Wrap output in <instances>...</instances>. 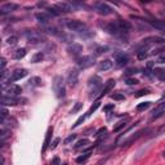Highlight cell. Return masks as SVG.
Returning <instances> with one entry per match:
<instances>
[{
	"instance_id": "6da1fadb",
	"label": "cell",
	"mask_w": 165,
	"mask_h": 165,
	"mask_svg": "<svg viewBox=\"0 0 165 165\" xmlns=\"http://www.w3.org/2000/svg\"><path fill=\"white\" fill-rule=\"evenodd\" d=\"M89 98L92 99V98H96L97 96H98V93L101 94V92H102V80H101V77H98V76H93V77H90L89 79Z\"/></svg>"
},
{
	"instance_id": "7a4b0ae2",
	"label": "cell",
	"mask_w": 165,
	"mask_h": 165,
	"mask_svg": "<svg viewBox=\"0 0 165 165\" xmlns=\"http://www.w3.org/2000/svg\"><path fill=\"white\" fill-rule=\"evenodd\" d=\"M26 39L27 41L32 45H36V44H40V43H44L45 41V36L41 34L40 31H36V30H27L26 31Z\"/></svg>"
},
{
	"instance_id": "3957f363",
	"label": "cell",
	"mask_w": 165,
	"mask_h": 165,
	"mask_svg": "<svg viewBox=\"0 0 165 165\" xmlns=\"http://www.w3.org/2000/svg\"><path fill=\"white\" fill-rule=\"evenodd\" d=\"M53 90L56 93L57 98H63L66 94V88H64V81L62 76H56L53 79Z\"/></svg>"
},
{
	"instance_id": "277c9868",
	"label": "cell",
	"mask_w": 165,
	"mask_h": 165,
	"mask_svg": "<svg viewBox=\"0 0 165 165\" xmlns=\"http://www.w3.org/2000/svg\"><path fill=\"white\" fill-rule=\"evenodd\" d=\"M66 26L69 30L79 32V34H84V32L88 31V26L81 21H77V19H70V21H67Z\"/></svg>"
},
{
	"instance_id": "5b68a950",
	"label": "cell",
	"mask_w": 165,
	"mask_h": 165,
	"mask_svg": "<svg viewBox=\"0 0 165 165\" xmlns=\"http://www.w3.org/2000/svg\"><path fill=\"white\" fill-rule=\"evenodd\" d=\"M22 93V88L19 85H14V84L9 83L8 86H3V96L5 97H16Z\"/></svg>"
},
{
	"instance_id": "8992f818",
	"label": "cell",
	"mask_w": 165,
	"mask_h": 165,
	"mask_svg": "<svg viewBox=\"0 0 165 165\" xmlns=\"http://www.w3.org/2000/svg\"><path fill=\"white\" fill-rule=\"evenodd\" d=\"M94 63H96V58L92 56H85V57L80 58V59H77V66L83 70L89 69V67H92Z\"/></svg>"
},
{
	"instance_id": "52a82bcc",
	"label": "cell",
	"mask_w": 165,
	"mask_h": 165,
	"mask_svg": "<svg viewBox=\"0 0 165 165\" xmlns=\"http://www.w3.org/2000/svg\"><path fill=\"white\" fill-rule=\"evenodd\" d=\"M96 11L101 16H110L114 13V9L108 4H106V3H98V4L96 5Z\"/></svg>"
},
{
	"instance_id": "ba28073f",
	"label": "cell",
	"mask_w": 165,
	"mask_h": 165,
	"mask_svg": "<svg viewBox=\"0 0 165 165\" xmlns=\"http://www.w3.org/2000/svg\"><path fill=\"white\" fill-rule=\"evenodd\" d=\"M77 83H79V72H77V70L72 69L69 71V75H67V84L71 86V88H74V86L77 85Z\"/></svg>"
},
{
	"instance_id": "9c48e42d",
	"label": "cell",
	"mask_w": 165,
	"mask_h": 165,
	"mask_svg": "<svg viewBox=\"0 0 165 165\" xmlns=\"http://www.w3.org/2000/svg\"><path fill=\"white\" fill-rule=\"evenodd\" d=\"M27 75V70L26 69H17L12 72V76H9L8 83H13V81H17V80H21Z\"/></svg>"
},
{
	"instance_id": "30bf717a",
	"label": "cell",
	"mask_w": 165,
	"mask_h": 165,
	"mask_svg": "<svg viewBox=\"0 0 165 165\" xmlns=\"http://www.w3.org/2000/svg\"><path fill=\"white\" fill-rule=\"evenodd\" d=\"M21 102H27V99H19V98H16V97H5V96H3L1 98L3 106H14Z\"/></svg>"
},
{
	"instance_id": "8fae6325",
	"label": "cell",
	"mask_w": 165,
	"mask_h": 165,
	"mask_svg": "<svg viewBox=\"0 0 165 165\" xmlns=\"http://www.w3.org/2000/svg\"><path fill=\"white\" fill-rule=\"evenodd\" d=\"M116 26H118L119 31H120L121 34H127V32L132 28L130 22L125 21V19H118V21H116Z\"/></svg>"
},
{
	"instance_id": "7c38bea8",
	"label": "cell",
	"mask_w": 165,
	"mask_h": 165,
	"mask_svg": "<svg viewBox=\"0 0 165 165\" xmlns=\"http://www.w3.org/2000/svg\"><path fill=\"white\" fill-rule=\"evenodd\" d=\"M67 52H69L70 56H74V57H77L80 53L83 52V47L80 44L77 43H72L71 45H69V48H67Z\"/></svg>"
},
{
	"instance_id": "4fadbf2b",
	"label": "cell",
	"mask_w": 165,
	"mask_h": 165,
	"mask_svg": "<svg viewBox=\"0 0 165 165\" xmlns=\"http://www.w3.org/2000/svg\"><path fill=\"white\" fill-rule=\"evenodd\" d=\"M115 61H116L118 67H124V66H127L128 62H129V57L124 53H116Z\"/></svg>"
},
{
	"instance_id": "5bb4252c",
	"label": "cell",
	"mask_w": 165,
	"mask_h": 165,
	"mask_svg": "<svg viewBox=\"0 0 165 165\" xmlns=\"http://www.w3.org/2000/svg\"><path fill=\"white\" fill-rule=\"evenodd\" d=\"M164 115H165V102L160 103V105L154 110L151 118L152 119H159V118H161V116H164Z\"/></svg>"
},
{
	"instance_id": "9a60e30c",
	"label": "cell",
	"mask_w": 165,
	"mask_h": 165,
	"mask_svg": "<svg viewBox=\"0 0 165 165\" xmlns=\"http://www.w3.org/2000/svg\"><path fill=\"white\" fill-rule=\"evenodd\" d=\"M16 9H18V4H14V3H6V4H3L0 6V12H1L3 14L14 12Z\"/></svg>"
},
{
	"instance_id": "2e32d148",
	"label": "cell",
	"mask_w": 165,
	"mask_h": 165,
	"mask_svg": "<svg viewBox=\"0 0 165 165\" xmlns=\"http://www.w3.org/2000/svg\"><path fill=\"white\" fill-rule=\"evenodd\" d=\"M36 19H38V22H39V23H40L41 26H47V25H49L50 16L47 14V13H44V12L36 13Z\"/></svg>"
},
{
	"instance_id": "e0dca14e",
	"label": "cell",
	"mask_w": 165,
	"mask_h": 165,
	"mask_svg": "<svg viewBox=\"0 0 165 165\" xmlns=\"http://www.w3.org/2000/svg\"><path fill=\"white\" fill-rule=\"evenodd\" d=\"M146 21L157 30H165V19H146Z\"/></svg>"
},
{
	"instance_id": "ac0fdd59",
	"label": "cell",
	"mask_w": 165,
	"mask_h": 165,
	"mask_svg": "<svg viewBox=\"0 0 165 165\" xmlns=\"http://www.w3.org/2000/svg\"><path fill=\"white\" fill-rule=\"evenodd\" d=\"M56 5L62 13H69V12L75 11V6H74L72 4H70V3H58V4H56Z\"/></svg>"
},
{
	"instance_id": "d6986e66",
	"label": "cell",
	"mask_w": 165,
	"mask_h": 165,
	"mask_svg": "<svg viewBox=\"0 0 165 165\" xmlns=\"http://www.w3.org/2000/svg\"><path fill=\"white\" fill-rule=\"evenodd\" d=\"M115 84L116 81L114 79H110L107 83H106V85H105V88L102 89V92H101V94H99V97H103V96H106L107 93H110L112 89H114V86H115Z\"/></svg>"
},
{
	"instance_id": "ffe728a7",
	"label": "cell",
	"mask_w": 165,
	"mask_h": 165,
	"mask_svg": "<svg viewBox=\"0 0 165 165\" xmlns=\"http://www.w3.org/2000/svg\"><path fill=\"white\" fill-rule=\"evenodd\" d=\"M112 66H114V62H112L111 59H105V61H102V62H99L98 70L99 71H107L111 69Z\"/></svg>"
},
{
	"instance_id": "44dd1931",
	"label": "cell",
	"mask_w": 165,
	"mask_h": 165,
	"mask_svg": "<svg viewBox=\"0 0 165 165\" xmlns=\"http://www.w3.org/2000/svg\"><path fill=\"white\" fill-rule=\"evenodd\" d=\"M27 85L32 86V88H39V86L43 85V81H41V79L39 76H34V77H31V79L28 80Z\"/></svg>"
},
{
	"instance_id": "7402d4cb",
	"label": "cell",
	"mask_w": 165,
	"mask_h": 165,
	"mask_svg": "<svg viewBox=\"0 0 165 165\" xmlns=\"http://www.w3.org/2000/svg\"><path fill=\"white\" fill-rule=\"evenodd\" d=\"M52 133H53V128H49L47 132V135H45V140H44V144H43V152L47 151V148L49 147L50 144V138H52Z\"/></svg>"
},
{
	"instance_id": "603a6c76",
	"label": "cell",
	"mask_w": 165,
	"mask_h": 165,
	"mask_svg": "<svg viewBox=\"0 0 165 165\" xmlns=\"http://www.w3.org/2000/svg\"><path fill=\"white\" fill-rule=\"evenodd\" d=\"M26 53H27V52H26L25 48H19V49H17L13 53V58H14V59H21V58H23L26 56Z\"/></svg>"
},
{
	"instance_id": "cb8c5ba5",
	"label": "cell",
	"mask_w": 165,
	"mask_h": 165,
	"mask_svg": "<svg viewBox=\"0 0 165 165\" xmlns=\"http://www.w3.org/2000/svg\"><path fill=\"white\" fill-rule=\"evenodd\" d=\"M89 143H90L89 140H86V138H83V140H80V141L76 142V144L74 146V148H75V150H79V148H84V147L88 146Z\"/></svg>"
},
{
	"instance_id": "d4e9b609",
	"label": "cell",
	"mask_w": 165,
	"mask_h": 165,
	"mask_svg": "<svg viewBox=\"0 0 165 165\" xmlns=\"http://www.w3.org/2000/svg\"><path fill=\"white\" fill-rule=\"evenodd\" d=\"M43 59H44V53H43V52H38V53H35L34 56L31 57V62H32V63L41 62Z\"/></svg>"
},
{
	"instance_id": "484cf974",
	"label": "cell",
	"mask_w": 165,
	"mask_h": 165,
	"mask_svg": "<svg viewBox=\"0 0 165 165\" xmlns=\"http://www.w3.org/2000/svg\"><path fill=\"white\" fill-rule=\"evenodd\" d=\"M137 57H138V59H141V61L146 59V58L148 57V53H147V49H146V48H141V49H138Z\"/></svg>"
},
{
	"instance_id": "4316f807",
	"label": "cell",
	"mask_w": 165,
	"mask_h": 165,
	"mask_svg": "<svg viewBox=\"0 0 165 165\" xmlns=\"http://www.w3.org/2000/svg\"><path fill=\"white\" fill-rule=\"evenodd\" d=\"M47 11H48V13H49V14H52V16H59V14H62V12H61L59 9L57 8V5L48 6Z\"/></svg>"
},
{
	"instance_id": "83f0119b",
	"label": "cell",
	"mask_w": 165,
	"mask_h": 165,
	"mask_svg": "<svg viewBox=\"0 0 165 165\" xmlns=\"http://www.w3.org/2000/svg\"><path fill=\"white\" fill-rule=\"evenodd\" d=\"M154 75L156 77H159L160 80H165V69H155Z\"/></svg>"
},
{
	"instance_id": "f1b7e54d",
	"label": "cell",
	"mask_w": 165,
	"mask_h": 165,
	"mask_svg": "<svg viewBox=\"0 0 165 165\" xmlns=\"http://www.w3.org/2000/svg\"><path fill=\"white\" fill-rule=\"evenodd\" d=\"M127 124H128V119H127V120H121V121H119V123H118V125H116V127L114 128V132H115V133H118V132L120 130V129H123V128L127 127Z\"/></svg>"
},
{
	"instance_id": "f546056e",
	"label": "cell",
	"mask_w": 165,
	"mask_h": 165,
	"mask_svg": "<svg viewBox=\"0 0 165 165\" xmlns=\"http://www.w3.org/2000/svg\"><path fill=\"white\" fill-rule=\"evenodd\" d=\"M89 156H90V154H89V152H85L84 155H81V156H79V157H77V159H76V163H79V164L85 163V161L89 159Z\"/></svg>"
},
{
	"instance_id": "4dcf8cb0",
	"label": "cell",
	"mask_w": 165,
	"mask_h": 165,
	"mask_svg": "<svg viewBox=\"0 0 165 165\" xmlns=\"http://www.w3.org/2000/svg\"><path fill=\"white\" fill-rule=\"evenodd\" d=\"M99 105H101V103H99V102H96V103H94V105H93V106H92V107H90V108L88 110V112H86V114H85V115H86V118H89V116H90V115H92V114H93V112H94V111H96V110H97V108H98V107H99Z\"/></svg>"
},
{
	"instance_id": "1f68e13d",
	"label": "cell",
	"mask_w": 165,
	"mask_h": 165,
	"mask_svg": "<svg viewBox=\"0 0 165 165\" xmlns=\"http://www.w3.org/2000/svg\"><path fill=\"white\" fill-rule=\"evenodd\" d=\"M150 103L151 102H142V103H140V105L137 106V111H143V110H147L148 107H150Z\"/></svg>"
},
{
	"instance_id": "d6a6232c",
	"label": "cell",
	"mask_w": 165,
	"mask_h": 165,
	"mask_svg": "<svg viewBox=\"0 0 165 165\" xmlns=\"http://www.w3.org/2000/svg\"><path fill=\"white\" fill-rule=\"evenodd\" d=\"M111 98L115 101H123V99H125V96L123 93H114V94H111Z\"/></svg>"
},
{
	"instance_id": "836d02e7",
	"label": "cell",
	"mask_w": 165,
	"mask_h": 165,
	"mask_svg": "<svg viewBox=\"0 0 165 165\" xmlns=\"http://www.w3.org/2000/svg\"><path fill=\"white\" fill-rule=\"evenodd\" d=\"M17 41H18V38L14 36V35H13V36H9L8 39H6V43H8L9 45H16Z\"/></svg>"
},
{
	"instance_id": "e575fe53",
	"label": "cell",
	"mask_w": 165,
	"mask_h": 165,
	"mask_svg": "<svg viewBox=\"0 0 165 165\" xmlns=\"http://www.w3.org/2000/svg\"><path fill=\"white\" fill-rule=\"evenodd\" d=\"M85 119H86V115H83V116H80V118H79V119H77V120H76V123H75V124L72 125V128H77V127H79L80 124H83V123L85 121Z\"/></svg>"
},
{
	"instance_id": "d590c367",
	"label": "cell",
	"mask_w": 165,
	"mask_h": 165,
	"mask_svg": "<svg viewBox=\"0 0 165 165\" xmlns=\"http://www.w3.org/2000/svg\"><path fill=\"white\" fill-rule=\"evenodd\" d=\"M150 40H151V43H155V44H163L164 43V39L163 38H157V36H154V38H150Z\"/></svg>"
},
{
	"instance_id": "8d00e7d4",
	"label": "cell",
	"mask_w": 165,
	"mask_h": 165,
	"mask_svg": "<svg viewBox=\"0 0 165 165\" xmlns=\"http://www.w3.org/2000/svg\"><path fill=\"white\" fill-rule=\"evenodd\" d=\"M75 140H76V134H70L69 137H67L66 140L63 141V143H64V144H70L71 142H74Z\"/></svg>"
},
{
	"instance_id": "74e56055",
	"label": "cell",
	"mask_w": 165,
	"mask_h": 165,
	"mask_svg": "<svg viewBox=\"0 0 165 165\" xmlns=\"http://www.w3.org/2000/svg\"><path fill=\"white\" fill-rule=\"evenodd\" d=\"M83 107V103H80V102H76L75 103V106H74V108L71 110V114H76L77 111H80V108Z\"/></svg>"
},
{
	"instance_id": "f35d334b",
	"label": "cell",
	"mask_w": 165,
	"mask_h": 165,
	"mask_svg": "<svg viewBox=\"0 0 165 165\" xmlns=\"http://www.w3.org/2000/svg\"><path fill=\"white\" fill-rule=\"evenodd\" d=\"M138 83H140V81H138L137 79H134V77H128V79H127V84H128V85H137Z\"/></svg>"
},
{
	"instance_id": "ab89813d",
	"label": "cell",
	"mask_w": 165,
	"mask_h": 165,
	"mask_svg": "<svg viewBox=\"0 0 165 165\" xmlns=\"http://www.w3.org/2000/svg\"><path fill=\"white\" fill-rule=\"evenodd\" d=\"M146 94H150V90L148 89H141L137 92V94H135V97H142V96H146Z\"/></svg>"
},
{
	"instance_id": "60d3db41",
	"label": "cell",
	"mask_w": 165,
	"mask_h": 165,
	"mask_svg": "<svg viewBox=\"0 0 165 165\" xmlns=\"http://www.w3.org/2000/svg\"><path fill=\"white\" fill-rule=\"evenodd\" d=\"M6 116H8V110L5 108V106H3V108H1V121L5 120Z\"/></svg>"
},
{
	"instance_id": "b9f144b4",
	"label": "cell",
	"mask_w": 165,
	"mask_h": 165,
	"mask_svg": "<svg viewBox=\"0 0 165 165\" xmlns=\"http://www.w3.org/2000/svg\"><path fill=\"white\" fill-rule=\"evenodd\" d=\"M59 141H61L59 138H56V140L53 141V143L50 144V146H52V150H54V148H56V147L58 146V143H59Z\"/></svg>"
},
{
	"instance_id": "7bdbcfd3",
	"label": "cell",
	"mask_w": 165,
	"mask_h": 165,
	"mask_svg": "<svg viewBox=\"0 0 165 165\" xmlns=\"http://www.w3.org/2000/svg\"><path fill=\"white\" fill-rule=\"evenodd\" d=\"M106 50H108V48L107 47H101V48H98L97 49V54H101V53H105Z\"/></svg>"
},
{
	"instance_id": "ee69618b",
	"label": "cell",
	"mask_w": 165,
	"mask_h": 165,
	"mask_svg": "<svg viewBox=\"0 0 165 165\" xmlns=\"http://www.w3.org/2000/svg\"><path fill=\"white\" fill-rule=\"evenodd\" d=\"M156 62H157V63H165V54H164V56H160V57H157Z\"/></svg>"
},
{
	"instance_id": "f6af8a7d",
	"label": "cell",
	"mask_w": 165,
	"mask_h": 165,
	"mask_svg": "<svg viewBox=\"0 0 165 165\" xmlns=\"http://www.w3.org/2000/svg\"><path fill=\"white\" fill-rule=\"evenodd\" d=\"M110 110H114V105H107V106H105V107H103V111H105V112H108Z\"/></svg>"
},
{
	"instance_id": "bcb514c9",
	"label": "cell",
	"mask_w": 165,
	"mask_h": 165,
	"mask_svg": "<svg viewBox=\"0 0 165 165\" xmlns=\"http://www.w3.org/2000/svg\"><path fill=\"white\" fill-rule=\"evenodd\" d=\"M5 64H6V61H5V58H3L1 59V71L5 70Z\"/></svg>"
},
{
	"instance_id": "7dc6e473",
	"label": "cell",
	"mask_w": 165,
	"mask_h": 165,
	"mask_svg": "<svg viewBox=\"0 0 165 165\" xmlns=\"http://www.w3.org/2000/svg\"><path fill=\"white\" fill-rule=\"evenodd\" d=\"M105 132H106V128H101L98 132H97V134H96V135H97V137H98V135H101L102 133H105Z\"/></svg>"
},
{
	"instance_id": "c3c4849f",
	"label": "cell",
	"mask_w": 165,
	"mask_h": 165,
	"mask_svg": "<svg viewBox=\"0 0 165 165\" xmlns=\"http://www.w3.org/2000/svg\"><path fill=\"white\" fill-rule=\"evenodd\" d=\"M58 163H59V159H58V157H56V159L53 160V164H58Z\"/></svg>"
},
{
	"instance_id": "681fc988",
	"label": "cell",
	"mask_w": 165,
	"mask_h": 165,
	"mask_svg": "<svg viewBox=\"0 0 165 165\" xmlns=\"http://www.w3.org/2000/svg\"><path fill=\"white\" fill-rule=\"evenodd\" d=\"M140 1H141V3H151L152 0H140Z\"/></svg>"
},
{
	"instance_id": "f907efd6",
	"label": "cell",
	"mask_w": 165,
	"mask_h": 165,
	"mask_svg": "<svg viewBox=\"0 0 165 165\" xmlns=\"http://www.w3.org/2000/svg\"><path fill=\"white\" fill-rule=\"evenodd\" d=\"M161 34H163V35H165V30H161Z\"/></svg>"
},
{
	"instance_id": "816d5d0a",
	"label": "cell",
	"mask_w": 165,
	"mask_h": 165,
	"mask_svg": "<svg viewBox=\"0 0 165 165\" xmlns=\"http://www.w3.org/2000/svg\"><path fill=\"white\" fill-rule=\"evenodd\" d=\"M163 157H165V152H163Z\"/></svg>"
},
{
	"instance_id": "f5cc1de1",
	"label": "cell",
	"mask_w": 165,
	"mask_h": 165,
	"mask_svg": "<svg viewBox=\"0 0 165 165\" xmlns=\"http://www.w3.org/2000/svg\"><path fill=\"white\" fill-rule=\"evenodd\" d=\"M74 1H80V0H74Z\"/></svg>"
}]
</instances>
